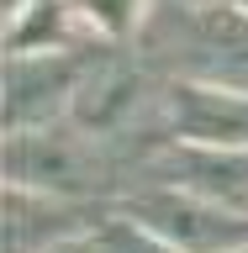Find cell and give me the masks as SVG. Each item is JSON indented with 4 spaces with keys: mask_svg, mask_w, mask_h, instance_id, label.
Returning <instances> with one entry per match:
<instances>
[{
    "mask_svg": "<svg viewBox=\"0 0 248 253\" xmlns=\"http://www.w3.org/2000/svg\"><path fill=\"white\" fill-rule=\"evenodd\" d=\"M132 47L164 79L248 95V11L233 0H217V5L153 0Z\"/></svg>",
    "mask_w": 248,
    "mask_h": 253,
    "instance_id": "obj_1",
    "label": "cell"
},
{
    "mask_svg": "<svg viewBox=\"0 0 248 253\" xmlns=\"http://www.w3.org/2000/svg\"><path fill=\"white\" fill-rule=\"evenodd\" d=\"M143 174H148V158L90 137L74 122H53L37 132H5V185L122 206L143 185Z\"/></svg>",
    "mask_w": 248,
    "mask_h": 253,
    "instance_id": "obj_2",
    "label": "cell"
},
{
    "mask_svg": "<svg viewBox=\"0 0 248 253\" xmlns=\"http://www.w3.org/2000/svg\"><path fill=\"white\" fill-rule=\"evenodd\" d=\"M122 211L132 221H143L153 237H164L174 253H243L248 248V216L206 201L185 185L143 179L122 201Z\"/></svg>",
    "mask_w": 248,
    "mask_h": 253,
    "instance_id": "obj_3",
    "label": "cell"
},
{
    "mask_svg": "<svg viewBox=\"0 0 248 253\" xmlns=\"http://www.w3.org/2000/svg\"><path fill=\"white\" fill-rule=\"evenodd\" d=\"M100 47H58V53H5V132L69 122L79 79Z\"/></svg>",
    "mask_w": 248,
    "mask_h": 253,
    "instance_id": "obj_4",
    "label": "cell"
},
{
    "mask_svg": "<svg viewBox=\"0 0 248 253\" xmlns=\"http://www.w3.org/2000/svg\"><path fill=\"white\" fill-rule=\"evenodd\" d=\"M116 206L106 201H69V195H48V190L5 185V216H0V237L5 253H48L63 248L74 237L100 232V221Z\"/></svg>",
    "mask_w": 248,
    "mask_h": 253,
    "instance_id": "obj_5",
    "label": "cell"
},
{
    "mask_svg": "<svg viewBox=\"0 0 248 253\" xmlns=\"http://www.w3.org/2000/svg\"><path fill=\"white\" fill-rule=\"evenodd\" d=\"M164 132L169 142H196V148H248V95L169 79Z\"/></svg>",
    "mask_w": 248,
    "mask_h": 253,
    "instance_id": "obj_6",
    "label": "cell"
},
{
    "mask_svg": "<svg viewBox=\"0 0 248 253\" xmlns=\"http://www.w3.org/2000/svg\"><path fill=\"white\" fill-rule=\"evenodd\" d=\"M106 227V221H100ZM48 253H111L106 243H100V232H90V237H74V243H63V248H48Z\"/></svg>",
    "mask_w": 248,
    "mask_h": 253,
    "instance_id": "obj_7",
    "label": "cell"
},
{
    "mask_svg": "<svg viewBox=\"0 0 248 253\" xmlns=\"http://www.w3.org/2000/svg\"><path fill=\"white\" fill-rule=\"evenodd\" d=\"M190 5H217V0H190Z\"/></svg>",
    "mask_w": 248,
    "mask_h": 253,
    "instance_id": "obj_8",
    "label": "cell"
},
{
    "mask_svg": "<svg viewBox=\"0 0 248 253\" xmlns=\"http://www.w3.org/2000/svg\"><path fill=\"white\" fill-rule=\"evenodd\" d=\"M233 5H243V11H248V0H233Z\"/></svg>",
    "mask_w": 248,
    "mask_h": 253,
    "instance_id": "obj_9",
    "label": "cell"
},
{
    "mask_svg": "<svg viewBox=\"0 0 248 253\" xmlns=\"http://www.w3.org/2000/svg\"><path fill=\"white\" fill-rule=\"evenodd\" d=\"M243 253H248V248H243Z\"/></svg>",
    "mask_w": 248,
    "mask_h": 253,
    "instance_id": "obj_10",
    "label": "cell"
}]
</instances>
